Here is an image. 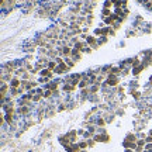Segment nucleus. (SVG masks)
<instances>
[{
  "instance_id": "obj_6",
  "label": "nucleus",
  "mask_w": 152,
  "mask_h": 152,
  "mask_svg": "<svg viewBox=\"0 0 152 152\" xmlns=\"http://www.w3.org/2000/svg\"><path fill=\"white\" fill-rule=\"evenodd\" d=\"M151 137H152V131H151Z\"/></svg>"
},
{
  "instance_id": "obj_4",
  "label": "nucleus",
  "mask_w": 152,
  "mask_h": 152,
  "mask_svg": "<svg viewBox=\"0 0 152 152\" xmlns=\"http://www.w3.org/2000/svg\"><path fill=\"white\" fill-rule=\"evenodd\" d=\"M87 42H89V44H93V42H94V38H87Z\"/></svg>"
},
{
  "instance_id": "obj_2",
  "label": "nucleus",
  "mask_w": 152,
  "mask_h": 152,
  "mask_svg": "<svg viewBox=\"0 0 152 152\" xmlns=\"http://www.w3.org/2000/svg\"><path fill=\"white\" fill-rule=\"evenodd\" d=\"M109 83H110V85H116V83H117V80H116V79H113V78H111V79H110V80H109Z\"/></svg>"
},
{
  "instance_id": "obj_5",
  "label": "nucleus",
  "mask_w": 152,
  "mask_h": 152,
  "mask_svg": "<svg viewBox=\"0 0 152 152\" xmlns=\"http://www.w3.org/2000/svg\"><path fill=\"white\" fill-rule=\"evenodd\" d=\"M54 68H55V63H54V62H51V63H49V69H54Z\"/></svg>"
},
{
  "instance_id": "obj_1",
  "label": "nucleus",
  "mask_w": 152,
  "mask_h": 152,
  "mask_svg": "<svg viewBox=\"0 0 152 152\" xmlns=\"http://www.w3.org/2000/svg\"><path fill=\"white\" fill-rule=\"evenodd\" d=\"M18 85H20L18 80H13V82H11V86H13V87H18Z\"/></svg>"
},
{
  "instance_id": "obj_3",
  "label": "nucleus",
  "mask_w": 152,
  "mask_h": 152,
  "mask_svg": "<svg viewBox=\"0 0 152 152\" xmlns=\"http://www.w3.org/2000/svg\"><path fill=\"white\" fill-rule=\"evenodd\" d=\"M42 75H44V76H49V75H51V72H49V70H44V72H42Z\"/></svg>"
}]
</instances>
